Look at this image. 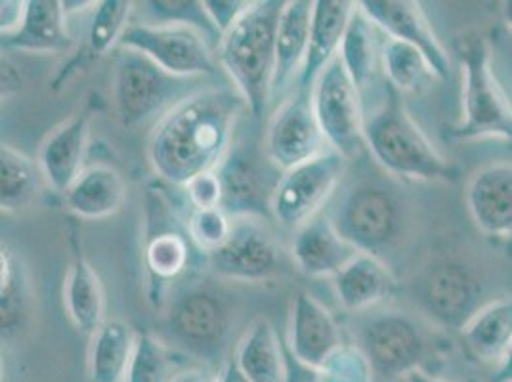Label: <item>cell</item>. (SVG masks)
<instances>
[{
  "label": "cell",
  "mask_w": 512,
  "mask_h": 382,
  "mask_svg": "<svg viewBox=\"0 0 512 382\" xmlns=\"http://www.w3.org/2000/svg\"><path fill=\"white\" fill-rule=\"evenodd\" d=\"M249 111L234 86H205L151 128L148 161L157 178L184 188L195 176L216 170L234 148L235 128Z\"/></svg>",
  "instance_id": "obj_1"
},
{
  "label": "cell",
  "mask_w": 512,
  "mask_h": 382,
  "mask_svg": "<svg viewBox=\"0 0 512 382\" xmlns=\"http://www.w3.org/2000/svg\"><path fill=\"white\" fill-rule=\"evenodd\" d=\"M329 205L331 209L325 213L342 237L358 253L377 256L384 262L402 247L409 232L406 197L390 180L379 176L344 178Z\"/></svg>",
  "instance_id": "obj_2"
},
{
  "label": "cell",
  "mask_w": 512,
  "mask_h": 382,
  "mask_svg": "<svg viewBox=\"0 0 512 382\" xmlns=\"http://www.w3.org/2000/svg\"><path fill=\"white\" fill-rule=\"evenodd\" d=\"M285 0H258L222 37L218 65L247 102L249 113L262 119L272 102L276 75V39Z\"/></svg>",
  "instance_id": "obj_3"
},
{
  "label": "cell",
  "mask_w": 512,
  "mask_h": 382,
  "mask_svg": "<svg viewBox=\"0 0 512 382\" xmlns=\"http://www.w3.org/2000/svg\"><path fill=\"white\" fill-rule=\"evenodd\" d=\"M161 339L203 365L224 360L234 335V304L205 281L182 279L165 298Z\"/></svg>",
  "instance_id": "obj_4"
},
{
  "label": "cell",
  "mask_w": 512,
  "mask_h": 382,
  "mask_svg": "<svg viewBox=\"0 0 512 382\" xmlns=\"http://www.w3.org/2000/svg\"><path fill=\"white\" fill-rule=\"evenodd\" d=\"M363 136L369 157L392 178L413 182H455L459 178V169L432 146L394 88L388 100L365 117Z\"/></svg>",
  "instance_id": "obj_5"
},
{
  "label": "cell",
  "mask_w": 512,
  "mask_h": 382,
  "mask_svg": "<svg viewBox=\"0 0 512 382\" xmlns=\"http://www.w3.org/2000/svg\"><path fill=\"white\" fill-rule=\"evenodd\" d=\"M486 283L476 266L453 253L432 256L409 281L417 314L442 329H463L486 302Z\"/></svg>",
  "instance_id": "obj_6"
},
{
  "label": "cell",
  "mask_w": 512,
  "mask_h": 382,
  "mask_svg": "<svg viewBox=\"0 0 512 382\" xmlns=\"http://www.w3.org/2000/svg\"><path fill=\"white\" fill-rule=\"evenodd\" d=\"M199 79L167 73L140 52L119 48L113 71V104L125 128L155 127L172 107L201 86Z\"/></svg>",
  "instance_id": "obj_7"
},
{
  "label": "cell",
  "mask_w": 512,
  "mask_h": 382,
  "mask_svg": "<svg viewBox=\"0 0 512 382\" xmlns=\"http://www.w3.org/2000/svg\"><path fill=\"white\" fill-rule=\"evenodd\" d=\"M167 191V184L157 180V186L148 191L146 203L144 266L150 277L151 302L159 306L172 287L188 277L195 253H199L184 224L188 201H176Z\"/></svg>",
  "instance_id": "obj_8"
},
{
  "label": "cell",
  "mask_w": 512,
  "mask_h": 382,
  "mask_svg": "<svg viewBox=\"0 0 512 382\" xmlns=\"http://www.w3.org/2000/svg\"><path fill=\"white\" fill-rule=\"evenodd\" d=\"M463 71V113L451 134L461 140L501 138L512 142V102L497 83L491 67L490 46L478 33L459 44Z\"/></svg>",
  "instance_id": "obj_9"
},
{
  "label": "cell",
  "mask_w": 512,
  "mask_h": 382,
  "mask_svg": "<svg viewBox=\"0 0 512 382\" xmlns=\"http://www.w3.org/2000/svg\"><path fill=\"white\" fill-rule=\"evenodd\" d=\"M354 335V344L362 348L381 381L406 379L411 371L423 369L430 350L427 329L419 318L392 306L360 314Z\"/></svg>",
  "instance_id": "obj_10"
},
{
  "label": "cell",
  "mask_w": 512,
  "mask_h": 382,
  "mask_svg": "<svg viewBox=\"0 0 512 382\" xmlns=\"http://www.w3.org/2000/svg\"><path fill=\"white\" fill-rule=\"evenodd\" d=\"M350 165L341 153L329 149L320 157L283 172L270 203L272 222L283 230L297 232L300 226L325 211V205L341 188Z\"/></svg>",
  "instance_id": "obj_11"
},
{
  "label": "cell",
  "mask_w": 512,
  "mask_h": 382,
  "mask_svg": "<svg viewBox=\"0 0 512 382\" xmlns=\"http://www.w3.org/2000/svg\"><path fill=\"white\" fill-rule=\"evenodd\" d=\"M312 104L329 148L341 153L350 163L360 161L367 151L362 90L348 75L341 56L321 71L312 88Z\"/></svg>",
  "instance_id": "obj_12"
},
{
  "label": "cell",
  "mask_w": 512,
  "mask_h": 382,
  "mask_svg": "<svg viewBox=\"0 0 512 382\" xmlns=\"http://www.w3.org/2000/svg\"><path fill=\"white\" fill-rule=\"evenodd\" d=\"M283 268V251L270 220L234 218L228 241L205 258V270L220 281L264 283Z\"/></svg>",
  "instance_id": "obj_13"
},
{
  "label": "cell",
  "mask_w": 512,
  "mask_h": 382,
  "mask_svg": "<svg viewBox=\"0 0 512 382\" xmlns=\"http://www.w3.org/2000/svg\"><path fill=\"white\" fill-rule=\"evenodd\" d=\"M119 48L140 52L167 73L184 79L211 77L220 67L213 44L190 27L132 22Z\"/></svg>",
  "instance_id": "obj_14"
},
{
  "label": "cell",
  "mask_w": 512,
  "mask_h": 382,
  "mask_svg": "<svg viewBox=\"0 0 512 382\" xmlns=\"http://www.w3.org/2000/svg\"><path fill=\"white\" fill-rule=\"evenodd\" d=\"M262 148L281 172L304 165L331 149L321 132L312 92L295 90L281 100L268 121Z\"/></svg>",
  "instance_id": "obj_15"
},
{
  "label": "cell",
  "mask_w": 512,
  "mask_h": 382,
  "mask_svg": "<svg viewBox=\"0 0 512 382\" xmlns=\"http://www.w3.org/2000/svg\"><path fill=\"white\" fill-rule=\"evenodd\" d=\"M216 172L222 180L226 213L232 218L255 216L272 222L270 203L283 172L268 159L264 148L256 151L249 144H234Z\"/></svg>",
  "instance_id": "obj_16"
},
{
  "label": "cell",
  "mask_w": 512,
  "mask_h": 382,
  "mask_svg": "<svg viewBox=\"0 0 512 382\" xmlns=\"http://www.w3.org/2000/svg\"><path fill=\"white\" fill-rule=\"evenodd\" d=\"M342 344L341 325L333 314L308 291H297L289 308V354L304 367L318 371Z\"/></svg>",
  "instance_id": "obj_17"
},
{
  "label": "cell",
  "mask_w": 512,
  "mask_h": 382,
  "mask_svg": "<svg viewBox=\"0 0 512 382\" xmlns=\"http://www.w3.org/2000/svg\"><path fill=\"white\" fill-rule=\"evenodd\" d=\"M363 12L383 31L386 37L404 41L421 50L438 81H448L451 60L432 31L427 16L417 2L409 0H363Z\"/></svg>",
  "instance_id": "obj_18"
},
{
  "label": "cell",
  "mask_w": 512,
  "mask_h": 382,
  "mask_svg": "<svg viewBox=\"0 0 512 382\" xmlns=\"http://www.w3.org/2000/svg\"><path fill=\"white\" fill-rule=\"evenodd\" d=\"M465 205L480 234L490 239H511V161H493L474 170L467 182Z\"/></svg>",
  "instance_id": "obj_19"
},
{
  "label": "cell",
  "mask_w": 512,
  "mask_h": 382,
  "mask_svg": "<svg viewBox=\"0 0 512 382\" xmlns=\"http://www.w3.org/2000/svg\"><path fill=\"white\" fill-rule=\"evenodd\" d=\"M289 253L300 274L312 279L337 276L358 255L325 211L293 232Z\"/></svg>",
  "instance_id": "obj_20"
},
{
  "label": "cell",
  "mask_w": 512,
  "mask_h": 382,
  "mask_svg": "<svg viewBox=\"0 0 512 382\" xmlns=\"http://www.w3.org/2000/svg\"><path fill=\"white\" fill-rule=\"evenodd\" d=\"M335 297L348 314H365L384 306L398 291V277L388 262L358 253L341 272L331 277Z\"/></svg>",
  "instance_id": "obj_21"
},
{
  "label": "cell",
  "mask_w": 512,
  "mask_h": 382,
  "mask_svg": "<svg viewBox=\"0 0 512 382\" xmlns=\"http://www.w3.org/2000/svg\"><path fill=\"white\" fill-rule=\"evenodd\" d=\"M90 123L92 115L83 111L67 119L44 138L37 155V165L50 190L64 195L85 170Z\"/></svg>",
  "instance_id": "obj_22"
},
{
  "label": "cell",
  "mask_w": 512,
  "mask_h": 382,
  "mask_svg": "<svg viewBox=\"0 0 512 382\" xmlns=\"http://www.w3.org/2000/svg\"><path fill=\"white\" fill-rule=\"evenodd\" d=\"M312 16L314 0L285 2L276 39V75L272 85V100L283 98L291 90V85L299 81L310 48Z\"/></svg>",
  "instance_id": "obj_23"
},
{
  "label": "cell",
  "mask_w": 512,
  "mask_h": 382,
  "mask_svg": "<svg viewBox=\"0 0 512 382\" xmlns=\"http://www.w3.org/2000/svg\"><path fill=\"white\" fill-rule=\"evenodd\" d=\"M356 2L348 0H318L314 2L310 48L304 67L300 71L297 90L312 92L321 71L341 52L342 37Z\"/></svg>",
  "instance_id": "obj_24"
},
{
  "label": "cell",
  "mask_w": 512,
  "mask_h": 382,
  "mask_svg": "<svg viewBox=\"0 0 512 382\" xmlns=\"http://www.w3.org/2000/svg\"><path fill=\"white\" fill-rule=\"evenodd\" d=\"M65 207L85 220H102L119 213L127 201V184L119 170L88 165L64 193Z\"/></svg>",
  "instance_id": "obj_25"
},
{
  "label": "cell",
  "mask_w": 512,
  "mask_h": 382,
  "mask_svg": "<svg viewBox=\"0 0 512 382\" xmlns=\"http://www.w3.org/2000/svg\"><path fill=\"white\" fill-rule=\"evenodd\" d=\"M235 365L251 382H287L289 354L268 318H256L237 340Z\"/></svg>",
  "instance_id": "obj_26"
},
{
  "label": "cell",
  "mask_w": 512,
  "mask_h": 382,
  "mask_svg": "<svg viewBox=\"0 0 512 382\" xmlns=\"http://www.w3.org/2000/svg\"><path fill=\"white\" fill-rule=\"evenodd\" d=\"M64 306L71 323L92 337L106 323V293L100 276L77 247L64 281Z\"/></svg>",
  "instance_id": "obj_27"
},
{
  "label": "cell",
  "mask_w": 512,
  "mask_h": 382,
  "mask_svg": "<svg viewBox=\"0 0 512 382\" xmlns=\"http://www.w3.org/2000/svg\"><path fill=\"white\" fill-rule=\"evenodd\" d=\"M71 41L62 2L27 0L22 27L10 37H2V46L27 54H60Z\"/></svg>",
  "instance_id": "obj_28"
},
{
  "label": "cell",
  "mask_w": 512,
  "mask_h": 382,
  "mask_svg": "<svg viewBox=\"0 0 512 382\" xmlns=\"http://www.w3.org/2000/svg\"><path fill=\"white\" fill-rule=\"evenodd\" d=\"M461 340L472 358L497 365L512 346V297L486 302L461 329Z\"/></svg>",
  "instance_id": "obj_29"
},
{
  "label": "cell",
  "mask_w": 512,
  "mask_h": 382,
  "mask_svg": "<svg viewBox=\"0 0 512 382\" xmlns=\"http://www.w3.org/2000/svg\"><path fill=\"white\" fill-rule=\"evenodd\" d=\"M0 316H2V340L22 337L31 321L33 291L27 268L22 258L8 245L2 243L0 253Z\"/></svg>",
  "instance_id": "obj_30"
},
{
  "label": "cell",
  "mask_w": 512,
  "mask_h": 382,
  "mask_svg": "<svg viewBox=\"0 0 512 382\" xmlns=\"http://www.w3.org/2000/svg\"><path fill=\"white\" fill-rule=\"evenodd\" d=\"M136 333L123 319H107L90 337L88 379L90 382H125Z\"/></svg>",
  "instance_id": "obj_31"
},
{
  "label": "cell",
  "mask_w": 512,
  "mask_h": 382,
  "mask_svg": "<svg viewBox=\"0 0 512 382\" xmlns=\"http://www.w3.org/2000/svg\"><path fill=\"white\" fill-rule=\"evenodd\" d=\"M43 172L22 151L2 144L0 149V207L2 213L29 211L43 195ZM48 186V184H46Z\"/></svg>",
  "instance_id": "obj_32"
},
{
  "label": "cell",
  "mask_w": 512,
  "mask_h": 382,
  "mask_svg": "<svg viewBox=\"0 0 512 382\" xmlns=\"http://www.w3.org/2000/svg\"><path fill=\"white\" fill-rule=\"evenodd\" d=\"M381 33L383 31L363 12L360 2H356V8L350 16V22L346 25V31L342 37L339 56L348 75L360 90L373 81L375 67L381 60V46H383V41H379Z\"/></svg>",
  "instance_id": "obj_33"
},
{
  "label": "cell",
  "mask_w": 512,
  "mask_h": 382,
  "mask_svg": "<svg viewBox=\"0 0 512 382\" xmlns=\"http://www.w3.org/2000/svg\"><path fill=\"white\" fill-rule=\"evenodd\" d=\"M381 65L390 88L398 92L423 94L432 81H436V75L421 50L386 35L381 46Z\"/></svg>",
  "instance_id": "obj_34"
},
{
  "label": "cell",
  "mask_w": 512,
  "mask_h": 382,
  "mask_svg": "<svg viewBox=\"0 0 512 382\" xmlns=\"http://www.w3.org/2000/svg\"><path fill=\"white\" fill-rule=\"evenodd\" d=\"M140 14V22L151 25L190 27L213 44L214 52L222 41V33L211 20L205 0H150L140 4Z\"/></svg>",
  "instance_id": "obj_35"
},
{
  "label": "cell",
  "mask_w": 512,
  "mask_h": 382,
  "mask_svg": "<svg viewBox=\"0 0 512 382\" xmlns=\"http://www.w3.org/2000/svg\"><path fill=\"white\" fill-rule=\"evenodd\" d=\"M134 12V2L130 0H104L98 2L92 10L88 25V50L100 58L109 50L119 48V43L130 25V16Z\"/></svg>",
  "instance_id": "obj_36"
},
{
  "label": "cell",
  "mask_w": 512,
  "mask_h": 382,
  "mask_svg": "<svg viewBox=\"0 0 512 382\" xmlns=\"http://www.w3.org/2000/svg\"><path fill=\"white\" fill-rule=\"evenodd\" d=\"M174 373L171 346L159 335L138 331L125 382H171Z\"/></svg>",
  "instance_id": "obj_37"
},
{
  "label": "cell",
  "mask_w": 512,
  "mask_h": 382,
  "mask_svg": "<svg viewBox=\"0 0 512 382\" xmlns=\"http://www.w3.org/2000/svg\"><path fill=\"white\" fill-rule=\"evenodd\" d=\"M184 224L192 239L193 247L203 256L220 249L234 228V218L224 209H193L186 207Z\"/></svg>",
  "instance_id": "obj_38"
},
{
  "label": "cell",
  "mask_w": 512,
  "mask_h": 382,
  "mask_svg": "<svg viewBox=\"0 0 512 382\" xmlns=\"http://www.w3.org/2000/svg\"><path fill=\"white\" fill-rule=\"evenodd\" d=\"M318 382H375L371 361L358 344H342L316 371Z\"/></svg>",
  "instance_id": "obj_39"
},
{
  "label": "cell",
  "mask_w": 512,
  "mask_h": 382,
  "mask_svg": "<svg viewBox=\"0 0 512 382\" xmlns=\"http://www.w3.org/2000/svg\"><path fill=\"white\" fill-rule=\"evenodd\" d=\"M180 191L193 209H222L224 190L216 170L195 176Z\"/></svg>",
  "instance_id": "obj_40"
},
{
  "label": "cell",
  "mask_w": 512,
  "mask_h": 382,
  "mask_svg": "<svg viewBox=\"0 0 512 382\" xmlns=\"http://www.w3.org/2000/svg\"><path fill=\"white\" fill-rule=\"evenodd\" d=\"M251 4L249 0H205V8L222 37L239 22Z\"/></svg>",
  "instance_id": "obj_41"
},
{
  "label": "cell",
  "mask_w": 512,
  "mask_h": 382,
  "mask_svg": "<svg viewBox=\"0 0 512 382\" xmlns=\"http://www.w3.org/2000/svg\"><path fill=\"white\" fill-rule=\"evenodd\" d=\"M25 10H27V0L0 2V31H2V37H10L22 27Z\"/></svg>",
  "instance_id": "obj_42"
},
{
  "label": "cell",
  "mask_w": 512,
  "mask_h": 382,
  "mask_svg": "<svg viewBox=\"0 0 512 382\" xmlns=\"http://www.w3.org/2000/svg\"><path fill=\"white\" fill-rule=\"evenodd\" d=\"M171 382H220V373H216L211 365H192L174 373Z\"/></svg>",
  "instance_id": "obj_43"
},
{
  "label": "cell",
  "mask_w": 512,
  "mask_h": 382,
  "mask_svg": "<svg viewBox=\"0 0 512 382\" xmlns=\"http://www.w3.org/2000/svg\"><path fill=\"white\" fill-rule=\"evenodd\" d=\"M287 382H318V375H316L314 369L304 367L302 363H299L289 354V377H287Z\"/></svg>",
  "instance_id": "obj_44"
},
{
  "label": "cell",
  "mask_w": 512,
  "mask_h": 382,
  "mask_svg": "<svg viewBox=\"0 0 512 382\" xmlns=\"http://www.w3.org/2000/svg\"><path fill=\"white\" fill-rule=\"evenodd\" d=\"M491 382H512V346L505 358L495 365Z\"/></svg>",
  "instance_id": "obj_45"
},
{
  "label": "cell",
  "mask_w": 512,
  "mask_h": 382,
  "mask_svg": "<svg viewBox=\"0 0 512 382\" xmlns=\"http://www.w3.org/2000/svg\"><path fill=\"white\" fill-rule=\"evenodd\" d=\"M98 2H86V0H64L62 6H64L65 18H73V16H79V14H85V12H92L96 8Z\"/></svg>",
  "instance_id": "obj_46"
},
{
  "label": "cell",
  "mask_w": 512,
  "mask_h": 382,
  "mask_svg": "<svg viewBox=\"0 0 512 382\" xmlns=\"http://www.w3.org/2000/svg\"><path fill=\"white\" fill-rule=\"evenodd\" d=\"M220 382H251L243 373L241 369L235 365L234 358L226 361L220 369Z\"/></svg>",
  "instance_id": "obj_47"
},
{
  "label": "cell",
  "mask_w": 512,
  "mask_h": 382,
  "mask_svg": "<svg viewBox=\"0 0 512 382\" xmlns=\"http://www.w3.org/2000/svg\"><path fill=\"white\" fill-rule=\"evenodd\" d=\"M404 382H448L444 381V379H440V377H436V375H432V373H428L425 369H417V371H411L409 375H407Z\"/></svg>",
  "instance_id": "obj_48"
},
{
  "label": "cell",
  "mask_w": 512,
  "mask_h": 382,
  "mask_svg": "<svg viewBox=\"0 0 512 382\" xmlns=\"http://www.w3.org/2000/svg\"><path fill=\"white\" fill-rule=\"evenodd\" d=\"M501 16H503V22L512 31V0H505L501 4Z\"/></svg>",
  "instance_id": "obj_49"
}]
</instances>
